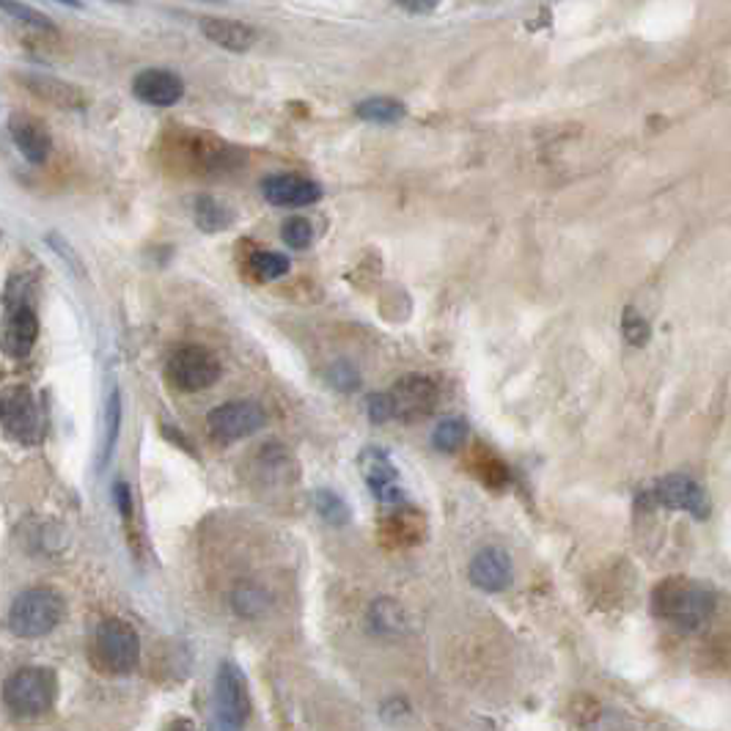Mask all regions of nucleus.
<instances>
[{"instance_id": "obj_5", "label": "nucleus", "mask_w": 731, "mask_h": 731, "mask_svg": "<svg viewBox=\"0 0 731 731\" xmlns=\"http://www.w3.org/2000/svg\"><path fill=\"white\" fill-rule=\"evenodd\" d=\"M166 377L177 391L198 394V391H207L218 383L220 360L215 358V353H209L207 347L187 344V347H179L177 353L168 358Z\"/></svg>"}, {"instance_id": "obj_19", "label": "nucleus", "mask_w": 731, "mask_h": 731, "mask_svg": "<svg viewBox=\"0 0 731 731\" xmlns=\"http://www.w3.org/2000/svg\"><path fill=\"white\" fill-rule=\"evenodd\" d=\"M22 86L28 91L37 93L39 99L47 105H56L61 110H80L86 105L83 91L72 83H63V80L50 78V75H22Z\"/></svg>"}, {"instance_id": "obj_10", "label": "nucleus", "mask_w": 731, "mask_h": 731, "mask_svg": "<svg viewBox=\"0 0 731 731\" xmlns=\"http://www.w3.org/2000/svg\"><path fill=\"white\" fill-rule=\"evenodd\" d=\"M0 424L14 441L33 446L42 441V418L28 388H9L0 396Z\"/></svg>"}, {"instance_id": "obj_32", "label": "nucleus", "mask_w": 731, "mask_h": 731, "mask_svg": "<svg viewBox=\"0 0 731 731\" xmlns=\"http://www.w3.org/2000/svg\"><path fill=\"white\" fill-rule=\"evenodd\" d=\"M622 333H624V338H628V342L633 344V347H641V344L649 342V325H646V319H643L641 314H635L633 308H630V312L624 314Z\"/></svg>"}, {"instance_id": "obj_36", "label": "nucleus", "mask_w": 731, "mask_h": 731, "mask_svg": "<svg viewBox=\"0 0 731 731\" xmlns=\"http://www.w3.org/2000/svg\"><path fill=\"white\" fill-rule=\"evenodd\" d=\"M213 731H239V729H234V727H229V723H224V721H220V718H215V723H213Z\"/></svg>"}, {"instance_id": "obj_37", "label": "nucleus", "mask_w": 731, "mask_h": 731, "mask_svg": "<svg viewBox=\"0 0 731 731\" xmlns=\"http://www.w3.org/2000/svg\"><path fill=\"white\" fill-rule=\"evenodd\" d=\"M58 3H67V6H80V0H58Z\"/></svg>"}, {"instance_id": "obj_30", "label": "nucleus", "mask_w": 731, "mask_h": 731, "mask_svg": "<svg viewBox=\"0 0 731 731\" xmlns=\"http://www.w3.org/2000/svg\"><path fill=\"white\" fill-rule=\"evenodd\" d=\"M196 220H198V226H201V229L215 231V229H224V226L229 224V215H226L224 209H220L218 204L213 201V198H198Z\"/></svg>"}, {"instance_id": "obj_12", "label": "nucleus", "mask_w": 731, "mask_h": 731, "mask_svg": "<svg viewBox=\"0 0 731 731\" xmlns=\"http://www.w3.org/2000/svg\"><path fill=\"white\" fill-rule=\"evenodd\" d=\"M649 495H652V501L658 503V506L688 512L699 520H704L707 512H710V503H707L701 484L693 482L685 473H669V476L658 478V482L649 487Z\"/></svg>"}, {"instance_id": "obj_34", "label": "nucleus", "mask_w": 731, "mask_h": 731, "mask_svg": "<svg viewBox=\"0 0 731 731\" xmlns=\"http://www.w3.org/2000/svg\"><path fill=\"white\" fill-rule=\"evenodd\" d=\"M441 0H399V6H405L407 11H415V14H426L432 11Z\"/></svg>"}, {"instance_id": "obj_9", "label": "nucleus", "mask_w": 731, "mask_h": 731, "mask_svg": "<svg viewBox=\"0 0 731 731\" xmlns=\"http://www.w3.org/2000/svg\"><path fill=\"white\" fill-rule=\"evenodd\" d=\"M358 467L360 476H364L366 487L372 490V495L385 506H396V503L405 501V487L399 482V467H396L394 457H391L385 448L368 446L358 454Z\"/></svg>"}, {"instance_id": "obj_35", "label": "nucleus", "mask_w": 731, "mask_h": 731, "mask_svg": "<svg viewBox=\"0 0 731 731\" xmlns=\"http://www.w3.org/2000/svg\"><path fill=\"white\" fill-rule=\"evenodd\" d=\"M162 731H192V723L185 721V718H177V721L168 723V727Z\"/></svg>"}, {"instance_id": "obj_26", "label": "nucleus", "mask_w": 731, "mask_h": 731, "mask_svg": "<svg viewBox=\"0 0 731 731\" xmlns=\"http://www.w3.org/2000/svg\"><path fill=\"white\" fill-rule=\"evenodd\" d=\"M121 429V396L113 391L108 399V411H105V437H102V454H99V467L108 465L110 454H113L116 441H119Z\"/></svg>"}, {"instance_id": "obj_2", "label": "nucleus", "mask_w": 731, "mask_h": 731, "mask_svg": "<svg viewBox=\"0 0 731 731\" xmlns=\"http://www.w3.org/2000/svg\"><path fill=\"white\" fill-rule=\"evenodd\" d=\"M58 695V680L50 669L28 665L14 671L3 685V704L17 718H39L52 710Z\"/></svg>"}, {"instance_id": "obj_25", "label": "nucleus", "mask_w": 731, "mask_h": 731, "mask_svg": "<svg viewBox=\"0 0 731 731\" xmlns=\"http://www.w3.org/2000/svg\"><path fill=\"white\" fill-rule=\"evenodd\" d=\"M248 267L256 280L270 284V280H278L280 275L289 273V259L280 254H273V250H256V254L248 259Z\"/></svg>"}, {"instance_id": "obj_18", "label": "nucleus", "mask_w": 731, "mask_h": 731, "mask_svg": "<svg viewBox=\"0 0 731 731\" xmlns=\"http://www.w3.org/2000/svg\"><path fill=\"white\" fill-rule=\"evenodd\" d=\"M132 91H136L140 102L155 105V108H168V105H177L179 99H182L185 86L174 72H166V69H146V72H140L136 78Z\"/></svg>"}, {"instance_id": "obj_7", "label": "nucleus", "mask_w": 731, "mask_h": 731, "mask_svg": "<svg viewBox=\"0 0 731 731\" xmlns=\"http://www.w3.org/2000/svg\"><path fill=\"white\" fill-rule=\"evenodd\" d=\"M267 424V413L261 405L250 399L226 402V405L215 407L207 415V429L218 446H234V443L245 441V437L256 435L261 426Z\"/></svg>"}, {"instance_id": "obj_3", "label": "nucleus", "mask_w": 731, "mask_h": 731, "mask_svg": "<svg viewBox=\"0 0 731 731\" xmlns=\"http://www.w3.org/2000/svg\"><path fill=\"white\" fill-rule=\"evenodd\" d=\"M63 611H67V605L56 589H28L11 605L9 628L17 639H42L61 624Z\"/></svg>"}, {"instance_id": "obj_31", "label": "nucleus", "mask_w": 731, "mask_h": 731, "mask_svg": "<svg viewBox=\"0 0 731 731\" xmlns=\"http://www.w3.org/2000/svg\"><path fill=\"white\" fill-rule=\"evenodd\" d=\"M280 234H284L286 245H292V248H297V250L308 248L314 239V229L306 218H289L284 224V229H280Z\"/></svg>"}, {"instance_id": "obj_6", "label": "nucleus", "mask_w": 731, "mask_h": 731, "mask_svg": "<svg viewBox=\"0 0 731 731\" xmlns=\"http://www.w3.org/2000/svg\"><path fill=\"white\" fill-rule=\"evenodd\" d=\"M385 405H388L391 421H405V424H415V421L432 415L441 399V388L432 377L426 374H407L394 388L385 391Z\"/></svg>"}, {"instance_id": "obj_14", "label": "nucleus", "mask_w": 731, "mask_h": 731, "mask_svg": "<svg viewBox=\"0 0 731 731\" xmlns=\"http://www.w3.org/2000/svg\"><path fill=\"white\" fill-rule=\"evenodd\" d=\"M379 545L388 550H407L421 545L426 536V520L418 508H394L379 520Z\"/></svg>"}, {"instance_id": "obj_22", "label": "nucleus", "mask_w": 731, "mask_h": 731, "mask_svg": "<svg viewBox=\"0 0 731 731\" xmlns=\"http://www.w3.org/2000/svg\"><path fill=\"white\" fill-rule=\"evenodd\" d=\"M273 596L256 583H237L231 592V607L239 619H259L270 611Z\"/></svg>"}, {"instance_id": "obj_15", "label": "nucleus", "mask_w": 731, "mask_h": 731, "mask_svg": "<svg viewBox=\"0 0 731 731\" xmlns=\"http://www.w3.org/2000/svg\"><path fill=\"white\" fill-rule=\"evenodd\" d=\"M9 132L14 146L22 151V157H26L28 162L45 166V162L50 160L52 138L42 119H37V116L31 113H14L9 119Z\"/></svg>"}, {"instance_id": "obj_1", "label": "nucleus", "mask_w": 731, "mask_h": 731, "mask_svg": "<svg viewBox=\"0 0 731 731\" xmlns=\"http://www.w3.org/2000/svg\"><path fill=\"white\" fill-rule=\"evenodd\" d=\"M715 592L707 583L690 581L685 575L663 577L652 589L654 616L685 630V633L704 628L712 613H715Z\"/></svg>"}, {"instance_id": "obj_27", "label": "nucleus", "mask_w": 731, "mask_h": 731, "mask_svg": "<svg viewBox=\"0 0 731 731\" xmlns=\"http://www.w3.org/2000/svg\"><path fill=\"white\" fill-rule=\"evenodd\" d=\"M467 441V424L462 418H446L437 424L432 443L437 452H457L462 443Z\"/></svg>"}, {"instance_id": "obj_11", "label": "nucleus", "mask_w": 731, "mask_h": 731, "mask_svg": "<svg viewBox=\"0 0 731 731\" xmlns=\"http://www.w3.org/2000/svg\"><path fill=\"white\" fill-rule=\"evenodd\" d=\"M171 151L187 168L198 174L231 171L237 166V151L209 136H182L174 144Z\"/></svg>"}, {"instance_id": "obj_17", "label": "nucleus", "mask_w": 731, "mask_h": 731, "mask_svg": "<svg viewBox=\"0 0 731 731\" xmlns=\"http://www.w3.org/2000/svg\"><path fill=\"white\" fill-rule=\"evenodd\" d=\"M265 198L275 207H308V204H317L322 198V187L314 179L300 177V174H280V177L265 179L261 185Z\"/></svg>"}, {"instance_id": "obj_24", "label": "nucleus", "mask_w": 731, "mask_h": 731, "mask_svg": "<svg viewBox=\"0 0 731 731\" xmlns=\"http://www.w3.org/2000/svg\"><path fill=\"white\" fill-rule=\"evenodd\" d=\"M312 503L314 508H317V514L325 523L336 525V529H342V525L349 523V506L347 501L342 498V495H336L333 490H314L312 493Z\"/></svg>"}, {"instance_id": "obj_4", "label": "nucleus", "mask_w": 731, "mask_h": 731, "mask_svg": "<svg viewBox=\"0 0 731 731\" xmlns=\"http://www.w3.org/2000/svg\"><path fill=\"white\" fill-rule=\"evenodd\" d=\"M140 658V639L121 619H105L93 635V663L105 674H130Z\"/></svg>"}, {"instance_id": "obj_28", "label": "nucleus", "mask_w": 731, "mask_h": 731, "mask_svg": "<svg viewBox=\"0 0 731 731\" xmlns=\"http://www.w3.org/2000/svg\"><path fill=\"white\" fill-rule=\"evenodd\" d=\"M358 116L374 121V125H391V121H399L405 116V108L394 99H368V102L358 105Z\"/></svg>"}, {"instance_id": "obj_33", "label": "nucleus", "mask_w": 731, "mask_h": 731, "mask_svg": "<svg viewBox=\"0 0 731 731\" xmlns=\"http://www.w3.org/2000/svg\"><path fill=\"white\" fill-rule=\"evenodd\" d=\"M116 506H119V512H121V517H125V525L127 529H130V523H132V514H136V503H132V490L127 487L125 482H119L116 484Z\"/></svg>"}, {"instance_id": "obj_29", "label": "nucleus", "mask_w": 731, "mask_h": 731, "mask_svg": "<svg viewBox=\"0 0 731 731\" xmlns=\"http://www.w3.org/2000/svg\"><path fill=\"white\" fill-rule=\"evenodd\" d=\"M0 9L9 11L14 20L26 22V26H33V28H42V31H52V22L50 17L42 14V11L31 9V6L20 3V0H0Z\"/></svg>"}, {"instance_id": "obj_20", "label": "nucleus", "mask_w": 731, "mask_h": 731, "mask_svg": "<svg viewBox=\"0 0 731 731\" xmlns=\"http://www.w3.org/2000/svg\"><path fill=\"white\" fill-rule=\"evenodd\" d=\"M201 31L209 42H215L218 47H226V50L243 52L250 50L256 45V31L250 26L239 20H226V17H204L201 20Z\"/></svg>"}, {"instance_id": "obj_8", "label": "nucleus", "mask_w": 731, "mask_h": 731, "mask_svg": "<svg viewBox=\"0 0 731 731\" xmlns=\"http://www.w3.org/2000/svg\"><path fill=\"white\" fill-rule=\"evenodd\" d=\"M215 707H218L220 721L234 729H243L250 721V712H254L250 685L234 660H224L215 676Z\"/></svg>"}, {"instance_id": "obj_16", "label": "nucleus", "mask_w": 731, "mask_h": 731, "mask_svg": "<svg viewBox=\"0 0 731 731\" xmlns=\"http://www.w3.org/2000/svg\"><path fill=\"white\" fill-rule=\"evenodd\" d=\"M471 583L487 594H501L503 589L512 583V561H508L506 550L501 547H484L471 559Z\"/></svg>"}, {"instance_id": "obj_13", "label": "nucleus", "mask_w": 731, "mask_h": 731, "mask_svg": "<svg viewBox=\"0 0 731 731\" xmlns=\"http://www.w3.org/2000/svg\"><path fill=\"white\" fill-rule=\"evenodd\" d=\"M39 336V319L26 300H11L0 322V349L11 358H26Z\"/></svg>"}, {"instance_id": "obj_21", "label": "nucleus", "mask_w": 731, "mask_h": 731, "mask_svg": "<svg viewBox=\"0 0 731 731\" xmlns=\"http://www.w3.org/2000/svg\"><path fill=\"white\" fill-rule=\"evenodd\" d=\"M467 467H471V471L476 473L478 482L490 490H503L508 482H512L506 462H503L498 454L490 452L487 446H482V443H478V446L473 448L471 457H467Z\"/></svg>"}, {"instance_id": "obj_23", "label": "nucleus", "mask_w": 731, "mask_h": 731, "mask_svg": "<svg viewBox=\"0 0 731 731\" xmlns=\"http://www.w3.org/2000/svg\"><path fill=\"white\" fill-rule=\"evenodd\" d=\"M368 622H372V628L379 635L402 633L405 630V611L394 600H388V596H379L372 605V611H368Z\"/></svg>"}]
</instances>
